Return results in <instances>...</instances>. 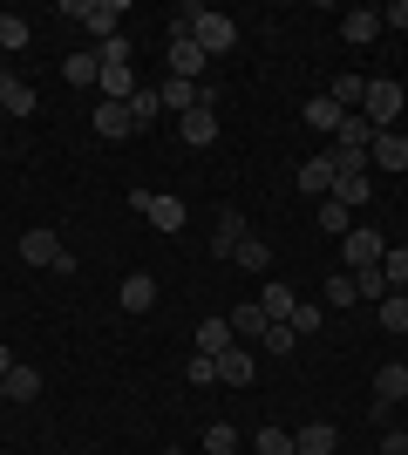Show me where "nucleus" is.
Instances as JSON below:
<instances>
[{
	"label": "nucleus",
	"instance_id": "0eeeda50",
	"mask_svg": "<svg viewBox=\"0 0 408 455\" xmlns=\"http://www.w3.org/2000/svg\"><path fill=\"white\" fill-rule=\"evenodd\" d=\"M333 184H340V177H333V156H327V150H313L307 164H300V190L320 204V197H333Z\"/></svg>",
	"mask_w": 408,
	"mask_h": 455
},
{
	"label": "nucleus",
	"instance_id": "c9c22d12",
	"mask_svg": "<svg viewBox=\"0 0 408 455\" xmlns=\"http://www.w3.org/2000/svg\"><path fill=\"white\" fill-rule=\"evenodd\" d=\"M238 449V428L232 421H212V428H204V455H232Z\"/></svg>",
	"mask_w": 408,
	"mask_h": 455
},
{
	"label": "nucleus",
	"instance_id": "2eb2a0df",
	"mask_svg": "<svg viewBox=\"0 0 408 455\" xmlns=\"http://www.w3.org/2000/svg\"><path fill=\"white\" fill-rule=\"evenodd\" d=\"M212 361H218V380H225V387H245V380H252V347H225Z\"/></svg>",
	"mask_w": 408,
	"mask_h": 455
},
{
	"label": "nucleus",
	"instance_id": "bb28decb",
	"mask_svg": "<svg viewBox=\"0 0 408 455\" xmlns=\"http://www.w3.org/2000/svg\"><path fill=\"white\" fill-rule=\"evenodd\" d=\"M327 95L354 116V109H361V95H368V76H333V82H327Z\"/></svg>",
	"mask_w": 408,
	"mask_h": 455
},
{
	"label": "nucleus",
	"instance_id": "37998d69",
	"mask_svg": "<svg viewBox=\"0 0 408 455\" xmlns=\"http://www.w3.org/2000/svg\"><path fill=\"white\" fill-rule=\"evenodd\" d=\"M184 374H191L197 387H212V380H218V361H212V354H191V367H184Z\"/></svg>",
	"mask_w": 408,
	"mask_h": 455
},
{
	"label": "nucleus",
	"instance_id": "a211bd4d",
	"mask_svg": "<svg viewBox=\"0 0 408 455\" xmlns=\"http://www.w3.org/2000/svg\"><path fill=\"white\" fill-rule=\"evenodd\" d=\"M374 136H381V130H374L368 116L354 109V116H340V130H333V143H348V150H374Z\"/></svg>",
	"mask_w": 408,
	"mask_h": 455
},
{
	"label": "nucleus",
	"instance_id": "49530a36",
	"mask_svg": "<svg viewBox=\"0 0 408 455\" xmlns=\"http://www.w3.org/2000/svg\"><path fill=\"white\" fill-rule=\"evenodd\" d=\"M164 455H184V449H164Z\"/></svg>",
	"mask_w": 408,
	"mask_h": 455
},
{
	"label": "nucleus",
	"instance_id": "f8f14e48",
	"mask_svg": "<svg viewBox=\"0 0 408 455\" xmlns=\"http://www.w3.org/2000/svg\"><path fill=\"white\" fill-rule=\"evenodd\" d=\"M156 102H164V109H177V116H191V109H204V82H164V89H156Z\"/></svg>",
	"mask_w": 408,
	"mask_h": 455
},
{
	"label": "nucleus",
	"instance_id": "aec40b11",
	"mask_svg": "<svg viewBox=\"0 0 408 455\" xmlns=\"http://www.w3.org/2000/svg\"><path fill=\"white\" fill-rule=\"evenodd\" d=\"M374 164H381V171H408V136L381 130V136H374Z\"/></svg>",
	"mask_w": 408,
	"mask_h": 455
},
{
	"label": "nucleus",
	"instance_id": "9d476101",
	"mask_svg": "<svg viewBox=\"0 0 408 455\" xmlns=\"http://www.w3.org/2000/svg\"><path fill=\"white\" fill-rule=\"evenodd\" d=\"M340 449V428L333 421H307L300 435H292V455H333Z\"/></svg>",
	"mask_w": 408,
	"mask_h": 455
},
{
	"label": "nucleus",
	"instance_id": "a878e982",
	"mask_svg": "<svg viewBox=\"0 0 408 455\" xmlns=\"http://www.w3.org/2000/svg\"><path fill=\"white\" fill-rule=\"evenodd\" d=\"M61 82H76V89H96V82H102V61H96V55H68V61H61Z\"/></svg>",
	"mask_w": 408,
	"mask_h": 455
},
{
	"label": "nucleus",
	"instance_id": "1a4fd4ad",
	"mask_svg": "<svg viewBox=\"0 0 408 455\" xmlns=\"http://www.w3.org/2000/svg\"><path fill=\"white\" fill-rule=\"evenodd\" d=\"M374 35H381V7H348V14H340V41L368 48Z\"/></svg>",
	"mask_w": 408,
	"mask_h": 455
},
{
	"label": "nucleus",
	"instance_id": "cd10ccee",
	"mask_svg": "<svg viewBox=\"0 0 408 455\" xmlns=\"http://www.w3.org/2000/svg\"><path fill=\"white\" fill-rule=\"evenodd\" d=\"M381 279H388V292H408V245L381 251Z\"/></svg>",
	"mask_w": 408,
	"mask_h": 455
},
{
	"label": "nucleus",
	"instance_id": "b1692460",
	"mask_svg": "<svg viewBox=\"0 0 408 455\" xmlns=\"http://www.w3.org/2000/svg\"><path fill=\"white\" fill-rule=\"evenodd\" d=\"M0 109L7 116H35V89H28L20 76H0Z\"/></svg>",
	"mask_w": 408,
	"mask_h": 455
},
{
	"label": "nucleus",
	"instance_id": "f257e3e1",
	"mask_svg": "<svg viewBox=\"0 0 408 455\" xmlns=\"http://www.w3.org/2000/svg\"><path fill=\"white\" fill-rule=\"evenodd\" d=\"M177 35H191L197 48H204V61H212V55H232L238 48V20L218 14V7H184V14H177Z\"/></svg>",
	"mask_w": 408,
	"mask_h": 455
},
{
	"label": "nucleus",
	"instance_id": "79ce46f5",
	"mask_svg": "<svg viewBox=\"0 0 408 455\" xmlns=\"http://www.w3.org/2000/svg\"><path fill=\"white\" fill-rule=\"evenodd\" d=\"M259 455H292V435L286 428H259Z\"/></svg>",
	"mask_w": 408,
	"mask_h": 455
},
{
	"label": "nucleus",
	"instance_id": "4be33fe9",
	"mask_svg": "<svg viewBox=\"0 0 408 455\" xmlns=\"http://www.w3.org/2000/svg\"><path fill=\"white\" fill-rule=\"evenodd\" d=\"M238 238H252V231H245V218H238V211H218V238H212V251H218V259H232Z\"/></svg>",
	"mask_w": 408,
	"mask_h": 455
},
{
	"label": "nucleus",
	"instance_id": "6e6552de",
	"mask_svg": "<svg viewBox=\"0 0 408 455\" xmlns=\"http://www.w3.org/2000/svg\"><path fill=\"white\" fill-rule=\"evenodd\" d=\"M171 76L177 82H204V48L191 35H171Z\"/></svg>",
	"mask_w": 408,
	"mask_h": 455
},
{
	"label": "nucleus",
	"instance_id": "4c0bfd02",
	"mask_svg": "<svg viewBox=\"0 0 408 455\" xmlns=\"http://www.w3.org/2000/svg\"><path fill=\"white\" fill-rule=\"evenodd\" d=\"M28 35H35V28H28L20 14H0V48H7V55H14V48H28Z\"/></svg>",
	"mask_w": 408,
	"mask_h": 455
},
{
	"label": "nucleus",
	"instance_id": "c03bdc74",
	"mask_svg": "<svg viewBox=\"0 0 408 455\" xmlns=\"http://www.w3.org/2000/svg\"><path fill=\"white\" fill-rule=\"evenodd\" d=\"M381 28H408V0H388V7H381Z\"/></svg>",
	"mask_w": 408,
	"mask_h": 455
},
{
	"label": "nucleus",
	"instance_id": "f704fd0d",
	"mask_svg": "<svg viewBox=\"0 0 408 455\" xmlns=\"http://www.w3.org/2000/svg\"><path fill=\"white\" fill-rule=\"evenodd\" d=\"M259 347H266V354H292V347H300V333H292L286 320H272L266 333H259Z\"/></svg>",
	"mask_w": 408,
	"mask_h": 455
},
{
	"label": "nucleus",
	"instance_id": "20e7f679",
	"mask_svg": "<svg viewBox=\"0 0 408 455\" xmlns=\"http://www.w3.org/2000/svg\"><path fill=\"white\" fill-rule=\"evenodd\" d=\"M20 259H28V266H41V272H61V279L76 272V251L61 245L55 231H28V238H20Z\"/></svg>",
	"mask_w": 408,
	"mask_h": 455
},
{
	"label": "nucleus",
	"instance_id": "e433bc0d",
	"mask_svg": "<svg viewBox=\"0 0 408 455\" xmlns=\"http://www.w3.org/2000/svg\"><path fill=\"white\" fill-rule=\"evenodd\" d=\"M320 292H327L320 306H354V299H361V292H354V272H333V279L320 285Z\"/></svg>",
	"mask_w": 408,
	"mask_h": 455
},
{
	"label": "nucleus",
	"instance_id": "423d86ee",
	"mask_svg": "<svg viewBox=\"0 0 408 455\" xmlns=\"http://www.w3.org/2000/svg\"><path fill=\"white\" fill-rule=\"evenodd\" d=\"M130 204L143 211L156 231H184V197H164V190H130Z\"/></svg>",
	"mask_w": 408,
	"mask_h": 455
},
{
	"label": "nucleus",
	"instance_id": "6ab92c4d",
	"mask_svg": "<svg viewBox=\"0 0 408 455\" xmlns=\"http://www.w3.org/2000/svg\"><path fill=\"white\" fill-rule=\"evenodd\" d=\"M340 116H348V109H340V102H333V95L327 89H320V95H307V130H340Z\"/></svg>",
	"mask_w": 408,
	"mask_h": 455
},
{
	"label": "nucleus",
	"instance_id": "9b49d317",
	"mask_svg": "<svg viewBox=\"0 0 408 455\" xmlns=\"http://www.w3.org/2000/svg\"><path fill=\"white\" fill-rule=\"evenodd\" d=\"M116 306H123V313H150V306H156V279H150V272H130V279L116 285Z\"/></svg>",
	"mask_w": 408,
	"mask_h": 455
},
{
	"label": "nucleus",
	"instance_id": "de8ad7c7",
	"mask_svg": "<svg viewBox=\"0 0 408 455\" xmlns=\"http://www.w3.org/2000/svg\"><path fill=\"white\" fill-rule=\"evenodd\" d=\"M0 123H7V109H0Z\"/></svg>",
	"mask_w": 408,
	"mask_h": 455
},
{
	"label": "nucleus",
	"instance_id": "2f4dec72",
	"mask_svg": "<svg viewBox=\"0 0 408 455\" xmlns=\"http://www.w3.org/2000/svg\"><path fill=\"white\" fill-rule=\"evenodd\" d=\"M374 320L388 326V333H408V292H388V299L374 306Z\"/></svg>",
	"mask_w": 408,
	"mask_h": 455
},
{
	"label": "nucleus",
	"instance_id": "4468645a",
	"mask_svg": "<svg viewBox=\"0 0 408 455\" xmlns=\"http://www.w3.org/2000/svg\"><path fill=\"white\" fill-rule=\"evenodd\" d=\"M292 306H300V292H292L286 279H266V285H259V313H266V320H292Z\"/></svg>",
	"mask_w": 408,
	"mask_h": 455
},
{
	"label": "nucleus",
	"instance_id": "c756f323",
	"mask_svg": "<svg viewBox=\"0 0 408 455\" xmlns=\"http://www.w3.org/2000/svg\"><path fill=\"white\" fill-rule=\"evenodd\" d=\"M123 109H130V123H136V130H150L156 116H164V102H156V89H136L130 102H123Z\"/></svg>",
	"mask_w": 408,
	"mask_h": 455
},
{
	"label": "nucleus",
	"instance_id": "a18cd8bd",
	"mask_svg": "<svg viewBox=\"0 0 408 455\" xmlns=\"http://www.w3.org/2000/svg\"><path fill=\"white\" fill-rule=\"evenodd\" d=\"M7 374H14V354H7V347H0V380H7Z\"/></svg>",
	"mask_w": 408,
	"mask_h": 455
},
{
	"label": "nucleus",
	"instance_id": "7c9ffc66",
	"mask_svg": "<svg viewBox=\"0 0 408 455\" xmlns=\"http://www.w3.org/2000/svg\"><path fill=\"white\" fill-rule=\"evenodd\" d=\"M232 259H238L245 272H272V245H266V238H238Z\"/></svg>",
	"mask_w": 408,
	"mask_h": 455
},
{
	"label": "nucleus",
	"instance_id": "f3484780",
	"mask_svg": "<svg viewBox=\"0 0 408 455\" xmlns=\"http://www.w3.org/2000/svg\"><path fill=\"white\" fill-rule=\"evenodd\" d=\"M374 401H381V408H395V401H408V367H402V361H388V367H381V374H374Z\"/></svg>",
	"mask_w": 408,
	"mask_h": 455
},
{
	"label": "nucleus",
	"instance_id": "473e14b6",
	"mask_svg": "<svg viewBox=\"0 0 408 455\" xmlns=\"http://www.w3.org/2000/svg\"><path fill=\"white\" fill-rule=\"evenodd\" d=\"M197 347H204V354H225V347H238V340H232V320H204V326H197Z\"/></svg>",
	"mask_w": 408,
	"mask_h": 455
},
{
	"label": "nucleus",
	"instance_id": "ea45409f",
	"mask_svg": "<svg viewBox=\"0 0 408 455\" xmlns=\"http://www.w3.org/2000/svg\"><path fill=\"white\" fill-rule=\"evenodd\" d=\"M354 292H361V299H374V306L388 299V279H381V266H374V272H354Z\"/></svg>",
	"mask_w": 408,
	"mask_h": 455
},
{
	"label": "nucleus",
	"instance_id": "7ed1b4c3",
	"mask_svg": "<svg viewBox=\"0 0 408 455\" xmlns=\"http://www.w3.org/2000/svg\"><path fill=\"white\" fill-rule=\"evenodd\" d=\"M402 82L395 76H368V95H361V116H368L374 130H395V116H402Z\"/></svg>",
	"mask_w": 408,
	"mask_h": 455
},
{
	"label": "nucleus",
	"instance_id": "58836bf2",
	"mask_svg": "<svg viewBox=\"0 0 408 455\" xmlns=\"http://www.w3.org/2000/svg\"><path fill=\"white\" fill-rule=\"evenodd\" d=\"M333 197H340L348 211H361V204L374 197V184H368V177H348V184H333Z\"/></svg>",
	"mask_w": 408,
	"mask_h": 455
},
{
	"label": "nucleus",
	"instance_id": "412c9836",
	"mask_svg": "<svg viewBox=\"0 0 408 455\" xmlns=\"http://www.w3.org/2000/svg\"><path fill=\"white\" fill-rule=\"evenodd\" d=\"M225 320H232V340H259V333H266V313H259V299H245V306H232V313H225Z\"/></svg>",
	"mask_w": 408,
	"mask_h": 455
},
{
	"label": "nucleus",
	"instance_id": "a19ab883",
	"mask_svg": "<svg viewBox=\"0 0 408 455\" xmlns=\"http://www.w3.org/2000/svg\"><path fill=\"white\" fill-rule=\"evenodd\" d=\"M96 61H102V68H130V41H123V35H109V41L96 48Z\"/></svg>",
	"mask_w": 408,
	"mask_h": 455
},
{
	"label": "nucleus",
	"instance_id": "393cba45",
	"mask_svg": "<svg viewBox=\"0 0 408 455\" xmlns=\"http://www.w3.org/2000/svg\"><path fill=\"white\" fill-rule=\"evenodd\" d=\"M292 333H300V340H313V333H320V326H327V306H320V299H300V306H292Z\"/></svg>",
	"mask_w": 408,
	"mask_h": 455
},
{
	"label": "nucleus",
	"instance_id": "39448f33",
	"mask_svg": "<svg viewBox=\"0 0 408 455\" xmlns=\"http://www.w3.org/2000/svg\"><path fill=\"white\" fill-rule=\"evenodd\" d=\"M381 251H388V245H381V231L354 225L348 238H340V272H374V266H381Z\"/></svg>",
	"mask_w": 408,
	"mask_h": 455
},
{
	"label": "nucleus",
	"instance_id": "dca6fc26",
	"mask_svg": "<svg viewBox=\"0 0 408 455\" xmlns=\"http://www.w3.org/2000/svg\"><path fill=\"white\" fill-rule=\"evenodd\" d=\"M96 136H109V143H123V136H136L130 109H123V102H96Z\"/></svg>",
	"mask_w": 408,
	"mask_h": 455
},
{
	"label": "nucleus",
	"instance_id": "72a5a7b5",
	"mask_svg": "<svg viewBox=\"0 0 408 455\" xmlns=\"http://www.w3.org/2000/svg\"><path fill=\"white\" fill-rule=\"evenodd\" d=\"M35 395H41V374L14 361V374H7V401H35Z\"/></svg>",
	"mask_w": 408,
	"mask_h": 455
},
{
	"label": "nucleus",
	"instance_id": "f03ea898",
	"mask_svg": "<svg viewBox=\"0 0 408 455\" xmlns=\"http://www.w3.org/2000/svg\"><path fill=\"white\" fill-rule=\"evenodd\" d=\"M61 14L68 20H82L96 41H109V35H123V14H130V0H61Z\"/></svg>",
	"mask_w": 408,
	"mask_h": 455
},
{
	"label": "nucleus",
	"instance_id": "5701e85b",
	"mask_svg": "<svg viewBox=\"0 0 408 455\" xmlns=\"http://www.w3.org/2000/svg\"><path fill=\"white\" fill-rule=\"evenodd\" d=\"M313 218H320V231H333V238H348V231H354V211L340 204V197H320V204H313Z\"/></svg>",
	"mask_w": 408,
	"mask_h": 455
},
{
	"label": "nucleus",
	"instance_id": "ddd939ff",
	"mask_svg": "<svg viewBox=\"0 0 408 455\" xmlns=\"http://www.w3.org/2000/svg\"><path fill=\"white\" fill-rule=\"evenodd\" d=\"M177 136H184L191 150H212V143H218V116H212V109H191V116H177Z\"/></svg>",
	"mask_w": 408,
	"mask_h": 455
},
{
	"label": "nucleus",
	"instance_id": "c85d7f7f",
	"mask_svg": "<svg viewBox=\"0 0 408 455\" xmlns=\"http://www.w3.org/2000/svg\"><path fill=\"white\" fill-rule=\"evenodd\" d=\"M333 177H340V184H348V177H368V150H348V143H333Z\"/></svg>",
	"mask_w": 408,
	"mask_h": 455
}]
</instances>
